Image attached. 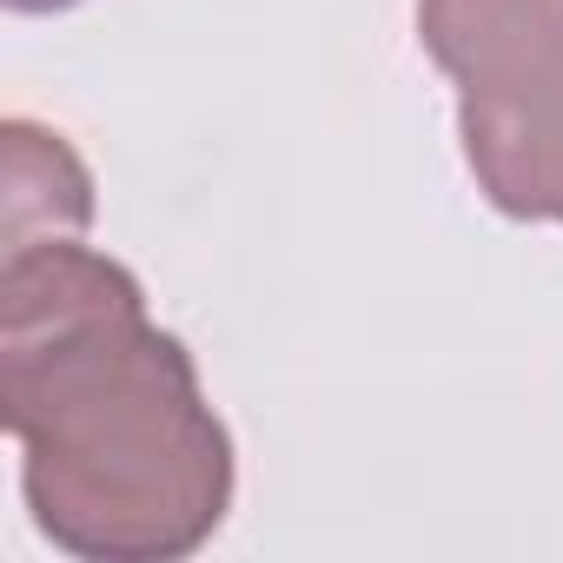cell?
Wrapping results in <instances>:
<instances>
[{
    "label": "cell",
    "mask_w": 563,
    "mask_h": 563,
    "mask_svg": "<svg viewBox=\"0 0 563 563\" xmlns=\"http://www.w3.org/2000/svg\"><path fill=\"white\" fill-rule=\"evenodd\" d=\"M556 34L563 0H418V47L451 80H471Z\"/></svg>",
    "instance_id": "4"
},
{
    "label": "cell",
    "mask_w": 563,
    "mask_h": 563,
    "mask_svg": "<svg viewBox=\"0 0 563 563\" xmlns=\"http://www.w3.org/2000/svg\"><path fill=\"white\" fill-rule=\"evenodd\" d=\"M0 159H8V192H0V245H41V239H80L93 225V173L67 146V133L41 120L0 126Z\"/></svg>",
    "instance_id": "3"
},
{
    "label": "cell",
    "mask_w": 563,
    "mask_h": 563,
    "mask_svg": "<svg viewBox=\"0 0 563 563\" xmlns=\"http://www.w3.org/2000/svg\"><path fill=\"white\" fill-rule=\"evenodd\" d=\"M457 140L504 219L563 225V34L457 80Z\"/></svg>",
    "instance_id": "2"
},
{
    "label": "cell",
    "mask_w": 563,
    "mask_h": 563,
    "mask_svg": "<svg viewBox=\"0 0 563 563\" xmlns=\"http://www.w3.org/2000/svg\"><path fill=\"white\" fill-rule=\"evenodd\" d=\"M14 14H67V8H80V0H8Z\"/></svg>",
    "instance_id": "5"
},
{
    "label": "cell",
    "mask_w": 563,
    "mask_h": 563,
    "mask_svg": "<svg viewBox=\"0 0 563 563\" xmlns=\"http://www.w3.org/2000/svg\"><path fill=\"white\" fill-rule=\"evenodd\" d=\"M0 424L34 530L80 563H179L232 510V431L192 352L80 239L0 258Z\"/></svg>",
    "instance_id": "1"
}]
</instances>
